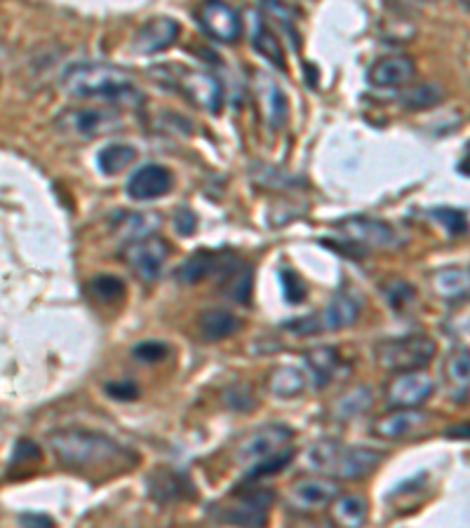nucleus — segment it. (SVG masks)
I'll return each instance as SVG.
<instances>
[{
	"label": "nucleus",
	"instance_id": "nucleus-9",
	"mask_svg": "<svg viewBox=\"0 0 470 528\" xmlns=\"http://www.w3.org/2000/svg\"><path fill=\"white\" fill-rule=\"evenodd\" d=\"M337 230L348 242L372 249H393L400 245L398 233L391 223L372 219V216H351L337 223Z\"/></svg>",
	"mask_w": 470,
	"mask_h": 528
},
{
	"label": "nucleus",
	"instance_id": "nucleus-32",
	"mask_svg": "<svg viewBox=\"0 0 470 528\" xmlns=\"http://www.w3.org/2000/svg\"><path fill=\"white\" fill-rule=\"evenodd\" d=\"M87 289H90V294L94 296L97 301L102 303H116V301H123L125 299V282L120 280L116 275H94L90 284H87Z\"/></svg>",
	"mask_w": 470,
	"mask_h": 528
},
{
	"label": "nucleus",
	"instance_id": "nucleus-39",
	"mask_svg": "<svg viewBox=\"0 0 470 528\" xmlns=\"http://www.w3.org/2000/svg\"><path fill=\"white\" fill-rule=\"evenodd\" d=\"M431 214L438 219L449 235H463L466 233V212L456 207H435L431 209Z\"/></svg>",
	"mask_w": 470,
	"mask_h": 528
},
{
	"label": "nucleus",
	"instance_id": "nucleus-12",
	"mask_svg": "<svg viewBox=\"0 0 470 528\" xmlns=\"http://www.w3.org/2000/svg\"><path fill=\"white\" fill-rule=\"evenodd\" d=\"M435 390L433 378L421 371H400L386 385V402L393 409H416L428 402Z\"/></svg>",
	"mask_w": 470,
	"mask_h": 528
},
{
	"label": "nucleus",
	"instance_id": "nucleus-30",
	"mask_svg": "<svg viewBox=\"0 0 470 528\" xmlns=\"http://www.w3.org/2000/svg\"><path fill=\"white\" fill-rule=\"evenodd\" d=\"M445 99V90L435 83H423L407 87L405 92H400V104L405 108H412V111H423V108H433L438 106L440 101Z\"/></svg>",
	"mask_w": 470,
	"mask_h": 528
},
{
	"label": "nucleus",
	"instance_id": "nucleus-8",
	"mask_svg": "<svg viewBox=\"0 0 470 528\" xmlns=\"http://www.w3.org/2000/svg\"><path fill=\"white\" fill-rule=\"evenodd\" d=\"M275 500V493L266 486H254L247 493H240L235 503L219 507L214 517L221 524L235 526H264L268 521V507Z\"/></svg>",
	"mask_w": 470,
	"mask_h": 528
},
{
	"label": "nucleus",
	"instance_id": "nucleus-10",
	"mask_svg": "<svg viewBox=\"0 0 470 528\" xmlns=\"http://www.w3.org/2000/svg\"><path fill=\"white\" fill-rule=\"evenodd\" d=\"M198 24L219 43H235L243 36V19L226 0H203L198 8Z\"/></svg>",
	"mask_w": 470,
	"mask_h": 528
},
{
	"label": "nucleus",
	"instance_id": "nucleus-42",
	"mask_svg": "<svg viewBox=\"0 0 470 528\" xmlns=\"http://www.w3.org/2000/svg\"><path fill=\"white\" fill-rule=\"evenodd\" d=\"M224 399H226V404L235 411H247L254 406V395L247 385H233V388H228Z\"/></svg>",
	"mask_w": 470,
	"mask_h": 528
},
{
	"label": "nucleus",
	"instance_id": "nucleus-19",
	"mask_svg": "<svg viewBox=\"0 0 470 528\" xmlns=\"http://www.w3.org/2000/svg\"><path fill=\"white\" fill-rule=\"evenodd\" d=\"M149 496L158 503H174V500H186L193 496V484L184 472L172 470V467H158L146 477Z\"/></svg>",
	"mask_w": 470,
	"mask_h": 528
},
{
	"label": "nucleus",
	"instance_id": "nucleus-4",
	"mask_svg": "<svg viewBox=\"0 0 470 528\" xmlns=\"http://www.w3.org/2000/svg\"><path fill=\"white\" fill-rule=\"evenodd\" d=\"M151 73H158V80L184 94L193 106L217 115L224 108V85L217 76L207 71L188 69V66H160Z\"/></svg>",
	"mask_w": 470,
	"mask_h": 528
},
{
	"label": "nucleus",
	"instance_id": "nucleus-31",
	"mask_svg": "<svg viewBox=\"0 0 470 528\" xmlns=\"http://www.w3.org/2000/svg\"><path fill=\"white\" fill-rule=\"evenodd\" d=\"M224 277L228 280L224 284V294L231 301H238V303H243V306H247L252 299V268L235 266L231 273Z\"/></svg>",
	"mask_w": 470,
	"mask_h": 528
},
{
	"label": "nucleus",
	"instance_id": "nucleus-16",
	"mask_svg": "<svg viewBox=\"0 0 470 528\" xmlns=\"http://www.w3.org/2000/svg\"><path fill=\"white\" fill-rule=\"evenodd\" d=\"M238 266V261H235V256L221 252V254H214V252H198L193 256H188V259L181 263L177 268V277L179 282L184 284H198L203 282L205 277H210L214 273H219L221 277L231 273V270Z\"/></svg>",
	"mask_w": 470,
	"mask_h": 528
},
{
	"label": "nucleus",
	"instance_id": "nucleus-38",
	"mask_svg": "<svg viewBox=\"0 0 470 528\" xmlns=\"http://www.w3.org/2000/svg\"><path fill=\"white\" fill-rule=\"evenodd\" d=\"M445 371H447L449 381H452L454 385H459V388L466 390L468 388V378H470L468 350L466 348H459V350L449 352L447 364H445Z\"/></svg>",
	"mask_w": 470,
	"mask_h": 528
},
{
	"label": "nucleus",
	"instance_id": "nucleus-18",
	"mask_svg": "<svg viewBox=\"0 0 470 528\" xmlns=\"http://www.w3.org/2000/svg\"><path fill=\"white\" fill-rule=\"evenodd\" d=\"M416 78V64L407 54L381 57L369 66L367 80L374 87H405Z\"/></svg>",
	"mask_w": 470,
	"mask_h": 528
},
{
	"label": "nucleus",
	"instance_id": "nucleus-46",
	"mask_svg": "<svg viewBox=\"0 0 470 528\" xmlns=\"http://www.w3.org/2000/svg\"><path fill=\"white\" fill-rule=\"evenodd\" d=\"M459 3L463 5V8H468V0H459Z\"/></svg>",
	"mask_w": 470,
	"mask_h": 528
},
{
	"label": "nucleus",
	"instance_id": "nucleus-37",
	"mask_svg": "<svg viewBox=\"0 0 470 528\" xmlns=\"http://www.w3.org/2000/svg\"><path fill=\"white\" fill-rule=\"evenodd\" d=\"M278 280H280L282 296H285L287 303H294V306H299V303L306 301V296H308L306 282L301 280V277L294 273L292 268H280Z\"/></svg>",
	"mask_w": 470,
	"mask_h": 528
},
{
	"label": "nucleus",
	"instance_id": "nucleus-3",
	"mask_svg": "<svg viewBox=\"0 0 470 528\" xmlns=\"http://www.w3.org/2000/svg\"><path fill=\"white\" fill-rule=\"evenodd\" d=\"M386 453L369 446H346L337 439H320L306 453L308 465L332 479H362L384 463Z\"/></svg>",
	"mask_w": 470,
	"mask_h": 528
},
{
	"label": "nucleus",
	"instance_id": "nucleus-11",
	"mask_svg": "<svg viewBox=\"0 0 470 528\" xmlns=\"http://www.w3.org/2000/svg\"><path fill=\"white\" fill-rule=\"evenodd\" d=\"M341 493V486L332 477H301L287 491V503L297 512H318L332 505Z\"/></svg>",
	"mask_w": 470,
	"mask_h": 528
},
{
	"label": "nucleus",
	"instance_id": "nucleus-15",
	"mask_svg": "<svg viewBox=\"0 0 470 528\" xmlns=\"http://www.w3.org/2000/svg\"><path fill=\"white\" fill-rule=\"evenodd\" d=\"M174 186V174L165 165H151L139 167L130 179H127V195L137 202H151L158 198H165Z\"/></svg>",
	"mask_w": 470,
	"mask_h": 528
},
{
	"label": "nucleus",
	"instance_id": "nucleus-26",
	"mask_svg": "<svg viewBox=\"0 0 470 528\" xmlns=\"http://www.w3.org/2000/svg\"><path fill=\"white\" fill-rule=\"evenodd\" d=\"M468 282L470 273L466 266H452V268H442L433 275V287L438 291V296L447 301H459L468 296Z\"/></svg>",
	"mask_w": 470,
	"mask_h": 528
},
{
	"label": "nucleus",
	"instance_id": "nucleus-34",
	"mask_svg": "<svg viewBox=\"0 0 470 528\" xmlns=\"http://www.w3.org/2000/svg\"><path fill=\"white\" fill-rule=\"evenodd\" d=\"M294 460V449H290V446H282L280 451L271 453V456H266L264 460H259V463L252 465V470L247 472V479H257L261 477H271V475H278V472L285 470L287 465H290Z\"/></svg>",
	"mask_w": 470,
	"mask_h": 528
},
{
	"label": "nucleus",
	"instance_id": "nucleus-7",
	"mask_svg": "<svg viewBox=\"0 0 470 528\" xmlns=\"http://www.w3.org/2000/svg\"><path fill=\"white\" fill-rule=\"evenodd\" d=\"M360 317V303L353 299L346 291L332 296V301L320 310L318 315L308 317H294L292 322L285 324V329L294 331V334H320V331H341L355 324Z\"/></svg>",
	"mask_w": 470,
	"mask_h": 528
},
{
	"label": "nucleus",
	"instance_id": "nucleus-33",
	"mask_svg": "<svg viewBox=\"0 0 470 528\" xmlns=\"http://www.w3.org/2000/svg\"><path fill=\"white\" fill-rule=\"evenodd\" d=\"M261 8H264L266 17L271 19V22L278 26V29H282L287 33V36H290V43L294 45V50H299L301 40H299L297 26H294L290 8H287V5H282L280 0H264V3H261Z\"/></svg>",
	"mask_w": 470,
	"mask_h": 528
},
{
	"label": "nucleus",
	"instance_id": "nucleus-29",
	"mask_svg": "<svg viewBox=\"0 0 470 528\" xmlns=\"http://www.w3.org/2000/svg\"><path fill=\"white\" fill-rule=\"evenodd\" d=\"M137 158V151L130 144H109L97 153L99 172L106 176H116L127 169Z\"/></svg>",
	"mask_w": 470,
	"mask_h": 528
},
{
	"label": "nucleus",
	"instance_id": "nucleus-6",
	"mask_svg": "<svg viewBox=\"0 0 470 528\" xmlns=\"http://www.w3.org/2000/svg\"><path fill=\"white\" fill-rule=\"evenodd\" d=\"M120 127V115L113 108H69L55 120V130L66 141H94L104 134L116 132Z\"/></svg>",
	"mask_w": 470,
	"mask_h": 528
},
{
	"label": "nucleus",
	"instance_id": "nucleus-40",
	"mask_svg": "<svg viewBox=\"0 0 470 528\" xmlns=\"http://www.w3.org/2000/svg\"><path fill=\"white\" fill-rule=\"evenodd\" d=\"M170 352L167 343L156 341V338H149V341H141L132 348V357L141 364H156L160 360H165V355Z\"/></svg>",
	"mask_w": 470,
	"mask_h": 528
},
{
	"label": "nucleus",
	"instance_id": "nucleus-24",
	"mask_svg": "<svg viewBox=\"0 0 470 528\" xmlns=\"http://www.w3.org/2000/svg\"><path fill=\"white\" fill-rule=\"evenodd\" d=\"M304 362L308 371H311V378L318 388L327 385L337 376V369L341 364V357L337 348H329V345H318V348L304 352Z\"/></svg>",
	"mask_w": 470,
	"mask_h": 528
},
{
	"label": "nucleus",
	"instance_id": "nucleus-13",
	"mask_svg": "<svg viewBox=\"0 0 470 528\" xmlns=\"http://www.w3.org/2000/svg\"><path fill=\"white\" fill-rule=\"evenodd\" d=\"M123 256L127 266H130L141 280L153 282L160 275V270H163L167 256H170V247H167L165 240L146 235V238L127 242Z\"/></svg>",
	"mask_w": 470,
	"mask_h": 528
},
{
	"label": "nucleus",
	"instance_id": "nucleus-21",
	"mask_svg": "<svg viewBox=\"0 0 470 528\" xmlns=\"http://www.w3.org/2000/svg\"><path fill=\"white\" fill-rule=\"evenodd\" d=\"M428 421V414H423V411L416 406V409H395L393 414H386L381 416L379 421L372 425V432L376 437L381 439H405L409 435H414L416 430H421L423 425Z\"/></svg>",
	"mask_w": 470,
	"mask_h": 528
},
{
	"label": "nucleus",
	"instance_id": "nucleus-2",
	"mask_svg": "<svg viewBox=\"0 0 470 528\" xmlns=\"http://www.w3.org/2000/svg\"><path fill=\"white\" fill-rule=\"evenodd\" d=\"M62 87L76 99H102L109 104H139L141 94L127 71L111 64H76L64 73Z\"/></svg>",
	"mask_w": 470,
	"mask_h": 528
},
{
	"label": "nucleus",
	"instance_id": "nucleus-25",
	"mask_svg": "<svg viewBox=\"0 0 470 528\" xmlns=\"http://www.w3.org/2000/svg\"><path fill=\"white\" fill-rule=\"evenodd\" d=\"M268 390L278 399L299 397L306 390V374L290 364H280L268 374Z\"/></svg>",
	"mask_w": 470,
	"mask_h": 528
},
{
	"label": "nucleus",
	"instance_id": "nucleus-17",
	"mask_svg": "<svg viewBox=\"0 0 470 528\" xmlns=\"http://www.w3.org/2000/svg\"><path fill=\"white\" fill-rule=\"evenodd\" d=\"M254 92H257V101L261 115L266 118V125L271 130H280L287 123V115H290V104H287L285 92L280 90V85L268 73L261 71L254 76Z\"/></svg>",
	"mask_w": 470,
	"mask_h": 528
},
{
	"label": "nucleus",
	"instance_id": "nucleus-41",
	"mask_svg": "<svg viewBox=\"0 0 470 528\" xmlns=\"http://www.w3.org/2000/svg\"><path fill=\"white\" fill-rule=\"evenodd\" d=\"M106 395H109L111 399H116V402H134V399H137L141 395V390H139V385L134 383V381H113L109 383L104 388Z\"/></svg>",
	"mask_w": 470,
	"mask_h": 528
},
{
	"label": "nucleus",
	"instance_id": "nucleus-44",
	"mask_svg": "<svg viewBox=\"0 0 470 528\" xmlns=\"http://www.w3.org/2000/svg\"><path fill=\"white\" fill-rule=\"evenodd\" d=\"M19 524L45 528V526H55V521L47 517V514H33V512H29V514H22V517H19Z\"/></svg>",
	"mask_w": 470,
	"mask_h": 528
},
{
	"label": "nucleus",
	"instance_id": "nucleus-27",
	"mask_svg": "<svg viewBox=\"0 0 470 528\" xmlns=\"http://www.w3.org/2000/svg\"><path fill=\"white\" fill-rule=\"evenodd\" d=\"M158 219L151 214H118L116 219H113L111 228L113 233L118 235V240H125V242H134L139 238H146V235L153 233V228H156Z\"/></svg>",
	"mask_w": 470,
	"mask_h": 528
},
{
	"label": "nucleus",
	"instance_id": "nucleus-35",
	"mask_svg": "<svg viewBox=\"0 0 470 528\" xmlns=\"http://www.w3.org/2000/svg\"><path fill=\"white\" fill-rule=\"evenodd\" d=\"M381 291H384V299L395 313H405L416 299V289L407 280H388Z\"/></svg>",
	"mask_w": 470,
	"mask_h": 528
},
{
	"label": "nucleus",
	"instance_id": "nucleus-43",
	"mask_svg": "<svg viewBox=\"0 0 470 528\" xmlns=\"http://www.w3.org/2000/svg\"><path fill=\"white\" fill-rule=\"evenodd\" d=\"M196 226H198L196 214H193L188 207H181L177 216H174V230H177L179 235H184V238H188V235H193Z\"/></svg>",
	"mask_w": 470,
	"mask_h": 528
},
{
	"label": "nucleus",
	"instance_id": "nucleus-45",
	"mask_svg": "<svg viewBox=\"0 0 470 528\" xmlns=\"http://www.w3.org/2000/svg\"><path fill=\"white\" fill-rule=\"evenodd\" d=\"M414 3H435V0H414Z\"/></svg>",
	"mask_w": 470,
	"mask_h": 528
},
{
	"label": "nucleus",
	"instance_id": "nucleus-28",
	"mask_svg": "<svg viewBox=\"0 0 470 528\" xmlns=\"http://www.w3.org/2000/svg\"><path fill=\"white\" fill-rule=\"evenodd\" d=\"M332 517L339 526H362L367 519V500L360 496H339L332 500Z\"/></svg>",
	"mask_w": 470,
	"mask_h": 528
},
{
	"label": "nucleus",
	"instance_id": "nucleus-5",
	"mask_svg": "<svg viewBox=\"0 0 470 528\" xmlns=\"http://www.w3.org/2000/svg\"><path fill=\"white\" fill-rule=\"evenodd\" d=\"M438 345L431 336H402L391 338V341H381L376 345L374 355L376 362L381 364L391 374L400 371H421L433 362Z\"/></svg>",
	"mask_w": 470,
	"mask_h": 528
},
{
	"label": "nucleus",
	"instance_id": "nucleus-36",
	"mask_svg": "<svg viewBox=\"0 0 470 528\" xmlns=\"http://www.w3.org/2000/svg\"><path fill=\"white\" fill-rule=\"evenodd\" d=\"M372 406V390L369 388H355L353 392H348L346 397H341L337 402V416L339 418H355Z\"/></svg>",
	"mask_w": 470,
	"mask_h": 528
},
{
	"label": "nucleus",
	"instance_id": "nucleus-23",
	"mask_svg": "<svg viewBox=\"0 0 470 528\" xmlns=\"http://www.w3.org/2000/svg\"><path fill=\"white\" fill-rule=\"evenodd\" d=\"M240 329H243V320L231 310L210 308L198 317V334L207 343L224 341V338L238 334Z\"/></svg>",
	"mask_w": 470,
	"mask_h": 528
},
{
	"label": "nucleus",
	"instance_id": "nucleus-1",
	"mask_svg": "<svg viewBox=\"0 0 470 528\" xmlns=\"http://www.w3.org/2000/svg\"><path fill=\"white\" fill-rule=\"evenodd\" d=\"M59 463L83 475H120L139 463V456L102 432L66 428L47 437Z\"/></svg>",
	"mask_w": 470,
	"mask_h": 528
},
{
	"label": "nucleus",
	"instance_id": "nucleus-22",
	"mask_svg": "<svg viewBox=\"0 0 470 528\" xmlns=\"http://www.w3.org/2000/svg\"><path fill=\"white\" fill-rule=\"evenodd\" d=\"M250 45L259 57H264L268 64L275 66V69L287 71L285 50H282L275 31L268 26L266 19L261 17V12H252V17H250Z\"/></svg>",
	"mask_w": 470,
	"mask_h": 528
},
{
	"label": "nucleus",
	"instance_id": "nucleus-20",
	"mask_svg": "<svg viewBox=\"0 0 470 528\" xmlns=\"http://www.w3.org/2000/svg\"><path fill=\"white\" fill-rule=\"evenodd\" d=\"M179 24L170 17H153L134 36V50L141 54H158L172 47L179 38Z\"/></svg>",
	"mask_w": 470,
	"mask_h": 528
},
{
	"label": "nucleus",
	"instance_id": "nucleus-14",
	"mask_svg": "<svg viewBox=\"0 0 470 528\" xmlns=\"http://www.w3.org/2000/svg\"><path fill=\"white\" fill-rule=\"evenodd\" d=\"M294 430L287 428V425H264V428L254 430L247 435L243 442L235 449V458L238 463H259L271 453L280 451L282 446H287L292 442Z\"/></svg>",
	"mask_w": 470,
	"mask_h": 528
}]
</instances>
